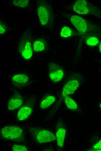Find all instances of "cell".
I'll return each mask as SVG.
<instances>
[{"label":"cell","instance_id":"1","mask_svg":"<svg viewBox=\"0 0 101 151\" xmlns=\"http://www.w3.org/2000/svg\"><path fill=\"white\" fill-rule=\"evenodd\" d=\"M37 13L41 24L48 28L53 26L54 14L51 5L45 0H38Z\"/></svg>","mask_w":101,"mask_h":151},{"label":"cell","instance_id":"2","mask_svg":"<svg viewBox=\"0 0 101 151\" xmlns=\"http://www.w3.org/2000/svg\"><path fill=\"white\" fill-rule=\"evenodd\" d=\"M1 136L4 139L16 142H21L24 138L21 128L15 126L8 125L2 128Z\"/></svg>","mask_w":101,"mask_h":151},{"label":"cell","instance_id":"3","mask_svg":"<svg viewBox=\"0 0 101 151\" xmlns=\"http://www.w3.org/2000/svg\"><path fill=\"white\" fill-rule=\"evenodd\" d=\"M26 30L22 37L19 45V51L22 57L26 59L30 58L33 51L31 45L32 36L30 32Z\"/></svg>","mask_w":101,"mask_h":151},{"label":"cell","instance_id":"4","mask_svg":"<svg viewBox=\"0 0 101 151\" xmlns=\"http://www.w3.org/2000/svg\"><path fill=\"white\" fill-rule=\"evenodd\" d=\"M69 19L73 26L82 35L88 34L91 30L92 26L86 20L78 16L71 15Z\"/></svg>","mask_w":101,"mask_h":151},{"label":"cell","instance_id":"5","mask_svg":"<svg viewBox=\"0 0 101 151\" xmlns=\"http://www.w3.org/2000/svg\"><path fill=\"white\" fill-rule=\"evenodd\" d=\"M30 130L37 142L40 143H49L55 141L56 139V136L50 132L44 129L31 127Z\"/></svg>","mask_w":101,"mask_h":151},{"label":"cell","instance_id":"6","mask_svg":"<svg viewBox=\"0 0 101 151\" xmlns=\"http://www.w3.org/2000/svg\"><path fill=\"white\" fill-rule=\"evenodd\" d=\"M50 71L49 76L51 80L54 82L61 81L63 78L64 73L62 69L57 65L52 63L50 66Z\"/></svg>","mask_w":101,"mask_h":151},{"label":"cell","instance_id":"7","mask_svg":"<svg viewBox=\"0 0 101 151\" xmlns=\"http://www.w3.org/2000/svg\"><path fill=\"white\" fill-rule=\"evenodd\" d=\"M79 85V81L76 80H71L64 85L62 92V96L63 97L72 94L77 89Z\"/></svg>","mask_w":101,"mask_h":151},{"label":"cell","instance_id":"8","mask_svg":"<svg viewBox=\"0 0 101 151\" xmlns=\"http://www.w3.org/2000/svg\"><path fill=\"white\" fill-rule=\"evenodd\" d=\"M14 85L18 88H22L26 86L29 82V78L23 74H18L14 75L12 79Z\"/></svg>","mask_w":101,"mask_h":151},{"label":"cell","instance_id":"9","mask_svg":"<svg viewBox=\"0 0 101 151\" xmlns=\"http://www.w3.org/2000/svg\"><path fill=\"white\" fill-rule=\"evenodd\" d=\"M32 112V108L28 106H23L18 112L17 118L19 121H22L28 117Z\"/></svg>","mask_w":101,"mask_h":151},{"label":"cell","instance_id":"10","mask_svg":"<svg viewBox=\"0 0 101 151\" xmlns=\"http://www.w3.org/2000/svg\"><path fill=\"white\" fill-rule=\"evenodd\" d=\"M23 103V101L21 98H11L9 100L8 105V108L9 110H14L20 107Z\"/></svg>","mask_w":101,"mask_h":151},{"label":"cell","instance_id":"11","mask_svg":"<svg viewBox=\"0 0 101 151\" xmlns=\"http://www.w3.org/2000/svg\"><path fill=\"white\" fill-rule=\"evenodd\" d=\"M66 133V130L62 128L58 129L56 133V136L57 143L59 147H62L64 145Z\"/></svg>","mask_w":101,"mask_h":151},{"label":"cell","instance_id":"12","mask_svg":"<svg viewBox=\"0 0 101 151\" xmlns=\"http://www.w3.org/2000/svg\"><path fill=\"white\" fill-rule=\"evenodd\" d=\"M64 102L68 108L73 111L77 110L78 106L76 102L68 96L64 97Z\"/></svg>","mask_w":101,"mask_h":151},{"label":"cell","instance_id":"13","mask_svg":"<svg viewBox=\"0 0 101 151\" xmlns=\"http://www.w3.org/2000/svg\"><path fill=\"white\" fill-rule=\"evenodd\" d=\"M55 98L53 96H49L41 102L40 107L42 109L47 108L55 102Z\"/></svg>","mask_w":101,"mask_h":151},{"label":"cell","instance_id":"14","mask_svg":"<svg viewBox=\"0 0 101 151\" xmlns=\"http://www.w3.org/2000/svg\"><path fill=\"white\" fill-rule=\"evenodd\" d=\"M45 48L44 42L43 40L39 39L35 41L33 44L34 51L37 52L43 51Z\"/></svg>","mask_w":101,"mask_h":151},{"label":"cell","instance_id":"15","mask_svg":"<svg viewBox=\"0 0 101 151\" xmlns=\"http://www.w3.org/2000/svg\"><path fill=\"white\" fill-rule=\"evenodd\" d=\"M86 44L90 46H94L99 42L98 38L95 36H91L88 37L86 41Z\"/></svg>","mask_w":101,"mask_h":151},{"label":"cell","instance_id":"16","mask_svg":"<svg viewBox=\"0 0 101 151\" xmlns=\"http://www.w3.org/2000/svg\"><path fill=\"white\" fill-rule=\"evenodd\" d=\"M72 34V32L71 29L66 26H64L62 29L60 35L64 38L70 37Z\"/></svg>","mask_w":101,"mask_h":151},{"label":"cell","instance_id":"17","mask_svg":"<svg viewBox=\"0 0 101 151\" xmlns=\"http://www.w3.org/2000/svg\"><path fill=\"white\" fill-rule=\"evenodd\" d=\"M29 1L28 0H14L13 1L12 3L15 6L24 8L27 6Z\"/></svg>","mask_w":101,"mask_h":151},{"label":"cell","instance_id":"18","mask_svg":"<svg viewBox=\"0 0 101 151\" xmlns=\"http://www.w3.org/2000/svg\"><path fill=\"white\" fill-rule=\"evenodd\" d=\"M12 149L14 151H27V148L24 145L15 144L13 145Z\"/></svg>","mask_w":101,"mask_h":151},{"label":"cell","instance_id":"19","mask_svg":"<svg viewBox=\"0 0 101 151\" xmlns=\"http://www.w3.org/2000/svg\"><path fill=\"white\" fill-rule=\"evenodd\" d=\"M93 149L95 151H101V140L93 146Z\"/></svg>","mask_w":101,"mask_h":151},{"label":"cell","instance_id":"20","mask_svg":"<svg viewBox=\"0 0 101 151\" xmlns=\"http://www.w3.org/2000/svg\"><path fill=\"white\" fill-rule=\"evenodd\" d=\"M6 28L5 25L3 23L0 22V33L1 34L5 33L6 31Z\"/></svg>","mask_w":101,"mask_h":151},{"label":"cell","instance_id":"21","mask_svg":"<svg viewBox=\"0 0 101 151\" xmlns=\"http://www.w3.org/2000/svg\"><path fill=\"white\" fill-rule=\"evenodd\" d=\"M99 48L100 51L101 52V41L99 44Z\"/></svg>","mask_w":101,"mask_h":151},{"label":"cell","instance_id":"22","mask_svg":"<svg viewBox=\"0 0 101 151\" xmlns=\"http://www.w3.org/2000/svg\"><path fill=\"white\" fill-rule=\"evenodd\" d=\"M100 107L101 109V103H100Z\"/></svg>","mask_w":101,"mask_h":151}]
</instances>
